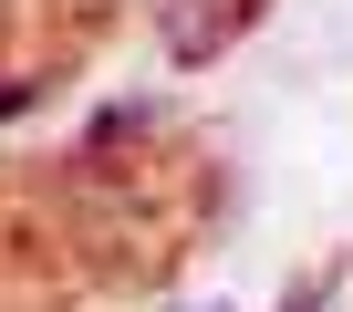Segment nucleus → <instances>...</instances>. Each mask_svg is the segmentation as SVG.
<instances>
[{
    "instance_id": "obj_1",
    "label": "nucleus",
    "mask_w": 353,
    "mask_h": 312,
    "mask_svg": "<svg viewBox=\"0 0 353 312\" xmlns=\"http://www.w3.org/2000/svg\"><path fill=\"white\" fill-rule=\"evenodd\" d=\"M166 42L176 52H208V0H166Z\"/></svg>"
},
{
    "instance_id": "obj_2",
    "label": "nucleus",
    "mask_w": 353,
    "mask_h": 312,
    "mask_svg": "<svg viewBox=\"0 0 353 312\" xmlns=\"http://www.w3.org/2000/svg\"><path fill=\"white\" fill-rule=\"evenodd\" d=\"M281 312H332V291H291V302H281Z\"/></svg>"
}]
</instances>
